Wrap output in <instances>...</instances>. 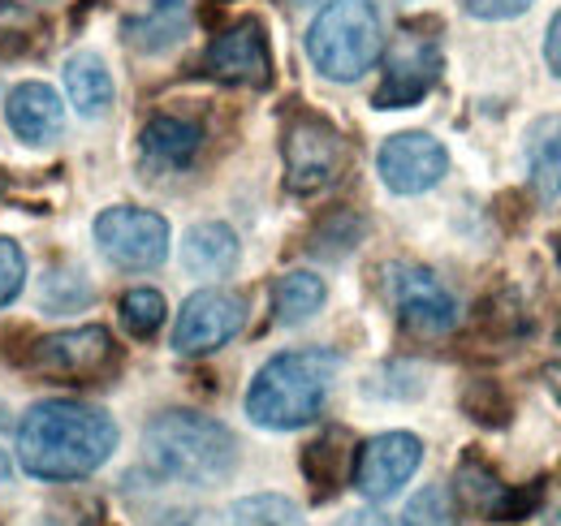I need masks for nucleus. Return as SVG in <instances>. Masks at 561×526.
Instances as JSON below:
<instances>
[{"label":"nucleus","instance_id":"bb28decb","mask_svg":"<svg viewBox=\"0 0 561 526\" xmlns=\"http://www.w3.org/2000/svg\"><path fill=\"white\" fill-rule=\"evenodd\" d=\"M402 526H458V510H454V496L445 488H423L411 496L407 514H402Z\"/></svg>","mask_w":561,"mask_h":526},{"label":"nucleus","instance_id":"ddd939ff","mask_svg":"<svg viewBox=\"0 0 561 526\" xmlns=\"http://www.w3.org/2000/svg\"><path fill=\"white\" fill-rule=\"evenodd\" d=\"M423 445L420 436L411 432H385V436H371L358 458H354V488L367 496V501H389L398 496L411 474L420 470Z\"/></svg>","mask_w":561,"mask_h":526},{"label":"nucleus","instance_id":"1a4fd4ad","mask_svg":"<svg viewBox=\"0 0 561 526\" xmlns=\"http://www.w3.org/2000/svg\"><path fill=\"white\" fill-rule=\"evenodd\" d=\"M204 73L225 87H268L273 82V53L260 18H238L225 26L204 53Z\"/></svg>","mask_w":561,"mask_h":526},{"label":"nucleus","instance_id":"4468645a","mask_svg":"<svg viewBox=\"0 0 561 526\" xmlns=\"http://www.w3.org/2000/svg\"><path fill=\"white\" fill-rule=\"evenodd\" d=\"M4 122H9V130L18 134L22 142L44 147V142L61 138V130H66V104H61V95H57L53 87H44V82H22V87L9 91Z\"/></svg>","mask_w":561,"mask_h":526},{"label":"nucleus","instance_id":"393cba45","mask_svg":"<svg viewBox=\"0 0 561 526\" xmlns=\"http://www.w3.org/2000/svg\"><path fill=\"white\" fill-rule=\"evenodd\" d=\"M462 410H467L476 423H484V427H505L510 414H514L510 397H505V389H501L496 380H471V385L462 389Z\"/></svg>","mask_w":561,"mask_h":526},{"label":"nucleus","instance_id":"c756f323","mask_svg":"<svg viewBox=\"0 0 561 526\" xmlns=\"http://www.w3.org/2000/svg\"><path fill=\"white\" fill-rule=\"evenodd\" d=\"M462 9L471 18H484V22H510V18L527 13L531 0H462Z\"/></svg>","mask_w":561,"mask_h":526},{"label":"nucleus","instance_id":"6ab92c4d","mask_svg":"<svg viewBox=\"0 0 561 526\" xmlns=\"http://www.w3.org/2000/svg\"><path fill=\"white\" fill-rule=\"evenodd\" d=\"M66 91H70L73 108L91 122L113 108V73L95 53H73L66 61Z\"/></svg>","mask_w":561,"mask_h":526},{"label":"nucleus","instance_id":"72a5a7b5","mask_svg":"<svg viewBox=\"0 0 561 526\" xmlns=\"http://www.w3.org/2000/svg\"><path fill=\"white\" fill-rule=\"evenodd\" d=\"M346 526H389V523H385L380 514H351V518H346Z\"/></svg>","mask_w":561,"mask_h":526},{"label":"nucleus","instance_id":"e433bc0d","mask_svg":"<svg viewBox=\"0 0 561 526\" xmlns=\"http://www.w3.org/2000/svg\"><path fill=\"white\" fill-rule=\"evenodd\" d=\"M558 260H561V247H558Z\"/></svg>","mask_w":561,"mask_h":526},{"label":"nucleus","instance_id":"20e7f679","mask_svg":"<svg viewBox=\"0 0 561 526\" xmlns=\"http://www.w3.org/2000/svg\"><path fill=\"white\" fill-rule=\"evenodd\" d=\"M380 53H385V35L371 0H329L307 31L311 66L333 82H358L380 61Z\"/></svg>","mask_w":561,"mask_h":526},{"label":"nucleus","instance_id":"c9c22d12","mask_svg":"<svg viewBox=\"0 0 561 526\" xmlns=\"http://www.w3.org/2000/svg\"><path fill=\"white\" fill-rule=\"evenodd\" d=\"M558 341H561V324H558Z\"/></svg>","mask_w":561,"mask_h":526},{"label":"nucleus","instance_id":"b1692460","mask_svg":"<svg viewBox=\"0 0 561 526\" xmlns=\"http://www.w3.org/2000/svg\"><path fill=\"white\" fill-rule=\"evenodd\" d=\"M358 238H363V220H358L354 211H333V216H324V220L316 225L311 251H316V255H329V260H342V255H351Z\"/></svg>","mask_w":561,"mask_h":526},{"label":"nucleus","instance_id":"f257e3e1","mask_svg":"<svg viewBox=\"0 0 561 526\" xmlns=\"http://www.w3.org/2000/svg\"><path fill=\"white\" fill-rule=\"evenodd\" d=\"M117 449V423L100 405L39 401L18 423V461L35 479L73 483L95 474Z\"/></svg>","mask_w":561,"mask_h":526},{"label":"nucleus","instance_id":"6e6552de","mask_svg":"<svg viewBox=\"0 0 561 526\" xmlns=\"http://www.w3.org/2000/svg\"><path fill=\"white\" fill-rule=\"evenodd\" d=\"M26 363L39 376L95 380V376H104V371L117 367V345H113V336L100 329V324H87V329H66L44 336V341H35L31 354H26Z\"/></svg>","mask_w":561,"mask_h":526},{"label":"nucleus","instance_id":"473e14b6","mask_svg":"<svg viewBox=\"0 0 561 526\" xmlns=\"http://www.w3.org/2000/svg\"><path fill=\"white\" fill-rule=\"evenodd\" d=\"M545 385H549V393L558 397V405H561V363H549V367H545Z\"/></svg>","mask_w":561,"mask_h":526},{"label":"nucleus","instance_id":"a878e982","mask_svg":"<svg viewBox=\"0 0 561 526\" xmlns=\"http://www.w3.org/2000/svg\"><path fill=\"white\" fill-rule=\"evenodd\" d=\"M122 324L130 336H156L160 324H164V298L156 294V289H130L126 298H122Z\"/></svg>","mask_w":561,"mask_h":526},{"label":"nucleus","instance_id":"2f4dec72","mask_svg":"<svg viewBox=\"0 0 561 526\" xmlns=\"http://www.w3.org/2000/svg\"><path fill=\"white\" fill-rule=\"evenodd\" d=\"M545 61H549V69L561 78V13L549 22V35H545Z\"/></svg>","mask_w":561,"mask_h":526},{"label":"nucleus","instance_id":"4be33fe9","mask_svg":"<svg viewBox=\"0 0 561 526\" xmlns=\"http://www.w3.org/2000/svg\"><path fill=\"white\" fill-rule=\"evenodd\" d=\"M505 483L492 474L484 461L467 458L458 466V496L476 510V514H484V518H496V510H501V501H505Z\"/></svg>","mask_w":561,"mask_h":526},{"label":"nucleus","instance_id":"c85d7f7f","mask_svg":"<svg viewBox=\"0 0 561 526\" xmlns=\"http://www.w3.org/2000/svg\"><path fill=\"white\" fill-rule=\"evenodd\" d=\"M540 501H545L540 483H527V488H510L492 523H523V518H531V514L540 510Z\"/></svg>","mask_w":561,"mask_h":526},{"label":"nucleus","instance_id":"dca6fc26","mask_svg":"<svg viewBox=\"0 0 561 526\" xmlns=\"http://www.w3.org/2000/svg\"><path fill=\"white\" fill-rule=\"evenodd\" d=\"M199 147H204V130L195 122H186V117L160 113V117H151L142 126V156L151 164H160V169H186L199 156Z\"/></svg>","mask_w":561,"mask_h":526},{"label":"nucleus","instance_id":"7ed1b4c3","mask_svg":"<svg viewBox=\"0 0 561 526\" xmlns=\"http://www.w3.org/2000/svg\"><path fill=\"white\" fill-rule=\"evenodd\" d=\"M337 371H342L337 350H289V354L268 358L247 389L251 423H260L268 432L307 427L311 419H320Z\"/></svg>","mask_w":561,"mask_h":526},{"label":"nucleus","instance_id":"9d476101","mask_svg":"<svg viewBox=\"0 0 561 526\" xmlns=\"http://www.w3.org/2000/svg\"><path fill=\"white\" fill-rule=\"evenodd\" d=\"M247 324V302L229 289H199L186 298L178 324H173V350L186 358L211 354L220 345H229Z\"/></svg>","mask_w":561,"mask_h":526},{"label":"nucleus","instance_id":"9b49d317","mask_svg":"<svg viewBox=\"0 0 561 526\" xmlns=\"http://www.w3.org/2000/svg\"><path fill=\"white\" fill-rule=\"evenodd\" d=\"M440 78V48L432 35H415V31H402L398 48L389 53L385 61V78L371 95L376 108H415L423 95L436 87Z\"/></svg>","mask_w":561,"mask_h":526},{"label":"nucleus","instance_id":"f704fd0d","mask_svg":"<svg viewBox=\"0 0 561 526\" xmlns=\"http://www.w3.org/2000/svg\"><path fill=\"white\" fill-rule=\"evenodd\" d=\"M0 483H9V458L0 454Z\"/></svg>","mask_w":561,"mask_h":526},{"label":"nucleus","instance_id":"f8f14e48","mask_svg":"<svg viewBox=\"0 0 561 526\" xmlns=\"http://www.w3.org/2000/svg\"><path fill=\"white\" fill-rule=\"evenodd\" d=\"M376 169H380V182L393 195H423V191H432L449 173V151L432 134L407 130V134H393L380 147Z\"/></svg>","mask_w":561,"mask_h":526},{"label":"nucleus","instance_id":"f03ea898","mask_svg":"<svg viewBox=\"0 0 561 526\" xmlns=\"http://www.w3.org/2000/svg\"><path fill=\"white\" fill-rule=\"evenodd\" d=\"M142 461L156 479L186 483V488H216L238 466L233 432L195 410H164L142 427Z\"/></svg>","mask_w":561,"mask_h":526},{"label":"nucleus","instance_id":"5701e85b","mask_svg":"<svg viewBox=\"0 0 561 526\" xmlns=\"http://www.w3.org/2000/svg\"><path fill=\"white\" fill-rule=\"evenodd\" d=\"M229 518H233V526H302V510L289 496L260 492V496L238 501Z\"/></svg>","mask_w":561,"mask_h":526},{"label":"nucleus","instance_id":"cd10ccee","mask_svg":"<svg viewBox=\"0 0 561 526\" xmlns=\"http://www.w3.org/2000/svg\"><path fill=\"white\" fill-rule=\"evenodd\" d=\"M26 285V255L18 242L0 238V307H9Z\"/></svg>","mask_w":561,"mask_h":526},{"label":"nucleus","instance_id":"423d86ee","mask_svg":"<svg viewBox=\"0 0 561 526\" xmlns=\"http://www.w3.org/2000/svg\"><path fill=\"white\" fill-rule=\"evenodd\" d=\"M95 247L113 267H160L169 260V220L147 207H108L95 216Z\"/></svg>","mask_w":561,"mask_h":526},{"label":"nucleus","instance_id":"0eeeda50","mask_svg":"<svg viewBox=\"0 0 561 526\" xmlns=\"http://www.w3.org/2000/svg\"><path fill=\"white\" fill-rule=\"evenodd\" d=\"M385 298L398 311V320L420 336H445L458 324L454 294L420 263H389L385 267Z\"/></svg>","mask_w":561,"mask_h":526},{"label":"nucleus","instance_id":"2eb2a0df","mask_svg":"<svg viewBox=\"0 0 561 526\" xmlns=\"http://www.w3.org/2000/svg\"><path fill=\"white\" fill-rule=\"evenodd\" d=\"M122 35L135 53L160 57L191 35V4L186 0H151L142 13L122 22Z\"/></svg>","mask_w":561,"mask_h":526},{"label":"nucleus","instance_id":"a211bd4d","mask_svg":"<svg viewBox=\"0 0 561 526\" xmlns=\"http://www.w3.org/2000/svg\"><path fill=\"white\" fill-rule=\"evenodd\" d=\"M527 178L536 186L540 198H558L561 195V113L540 117L531 130H527Z\"/></svg>","mask_w":561,"mask_h":526},{"label":"nucleus","instance_id":"aec40b11","mask_svg":"<svg viewBox=\"0 0 561 526\" xmlns=\"http://www.w3.org/2000/svg\"><path fill=\"white\" fill-rule=\"evenodd\" d=\"M346 432H324L320 441H311L302 449V474L307 483H316V496H333L346 483L351 470V449H346Z\"/></svg>","mask_w":561,"mask_h":526},{"label":"nucleus","instance_id":"412c9836","mask_svg":"<svg viewBox=\"0 0 561 526\" xmlns=\"http://www.w3.org/2000/svg\"><path fill=\"white\" fill-rule=\"evenodd\" d=\"M324 298H329V289L316 272H285L273 285V316H277V324H302L324 307Z\"/></svg>","mask_w":561,"mask_h":526},{"label":"nucleus","instance_id":"7c9ffc66","mask_svg":"<svg viewBox=\"0 0 561 526\" xmlns=\"http://www.w3.org/2000/svg\"><path fill=\"white\" fill-rule=\"evenodd\" d=\"M151 526H216V518L204 514V510H169V514H160Z\"/></svg>","mask_w":561,"mask_h":526},{"label":"nucleus","instance_id":"f3484780","mask_svg":"<svg viewBox=\"0 0 561 526\" xmlns=\"http://www.w3.org/2000/svg\"><path fill=\"white\" fill-rule=\"evenodd\" d=\"M182 263L191 276H229L238 267V233L220 220H204L186 233L182 242Z\"/></svg>","mask_w":561,"mask_h":526},{"label":"nucleus","instance_id":"39448f33","mask_svg":"<svg viewBox=\"0 0 561 526\" xmlns=\"http://www.w3.org/2000/svg\"><path fill=\"white\" fill-rule=\"evenodd\" d=\"M280 151H285V186L294 195H320L324 186L337 182V173L346 164L342 134L316 113H294L289 117Z\"/></svg>","mask_w":561,"mask_h":526}]
</instances>
